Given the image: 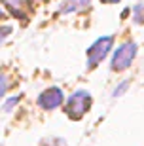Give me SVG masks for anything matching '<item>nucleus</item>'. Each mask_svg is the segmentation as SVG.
I'll list each match as a JSON object with an SVG mask.
<instances>
[{"mask_svg":"<svg viewBox=\"0 0 144 146\" xmlns=\"http://www.w3.org/2000/svg\"><path fill=\"white\" fill-rule=\"evenodd\" d=\"M135 55H137V44H133V42L121 44V46L117 48V51L114 53L112 70H125V68L131 65V61L135 59Z\"/></svg>","mask_w":144,"mask_h":146,"instance_id":"nucleus-1","label":"nucleus"},{"mask_svg":"<svg viewBox=\"0 0 144 146\" xmlns=\"http://www.w3.org/2000/svg\"><path fill=\"white\" fill-rule=\"evenodd\" d=\"M6 89H8V82H6V78L2 74H0V97L6 93Z\"/></svg>","mask_w":144,"mask_h":146,"instance_id":"nucleus-7","label":"nucleus"},{"mask_svg":"<svg viewBox=\"0 0 144 146\" xmlns=\"http://www.w3.org/2000/svg\"><path fill=\"white\" fill-rule=\"evenodd\" d=\"M101 2H104V4H116V2H119V0H101Z\"/></svg>","mask_w":144,"mask_h":146,"instance_id":"nucleus-9","label":"nucleus"},{"mask_svg":"<svg viewBox=\"0 0 144 146\" xmlns=\"http://www.w3.org/2000/svg\"><path fill=\"white\" fill-rule=\"evenodd\" d=\"M142 19H144V8L142 6H137V8H135V21L142 23Z\"/></svg>","mask_w":144,"mask_h":146,"instance_id":"nucleus-6","label":"nucleus"},{"mask_svg":"<svg viewBox=\"0 0 144 146\" xmlns=\"http://www.w3.org/2000/svg\"><path fill=\"white\" fill-rule=\"evenodd\" d=\"M89 103H91V97L87 91H76L72 97L68 99V106H66V112H68L70 118L74 119H80L86 110L89 108Z\"/></svg>","mask_w":144,"mask_h":146,"instance_id":"nucleus-3","label":"nucleus"},{"mask_svg":"<svg viewBox=\"0 0 144 146\" xmlns=\"http://www.w3.org/2000/svg\"><path fill=\"white\" fill-rule=\"evenodd\" d=\"M112 42H114L112 36H104V38H99V40L87 49V65H89L91 68L106 57V53L110 51V48H112Z\"/></svg>","mask_w":144,"mask_h":146,"instance_id":"nucleus-2","label":"nucleus"},{"mask_svg":"<svg viewBox=\"0 0 144 146\" xmlns=\"http://www.w3.org/2000/svg\"><path fill=\"white\" fill-rule=\"evenodd\" d=\"M40 106L46 110H51V108H57L59 104L63 103V91L59 87H49L40 95Z\"/></svg>","mask_w":144,"mask_h":146,"instance_id":"nucleus-4","label":"nucleus"},{"mask_svg":"<svg viewBox=\"0 0 144 146\" xmlns=\"http://www.w3.org/2000/svg\"><path fill=\"white\" fill-rule=\"evenodd\" d=\"M89 4V0H66L64 8L61 10V13H70V11H76V10H82Z\"/></svg>","mask_w":144,"mask_h":146,"instance_id":"nucleus-5","label":"nucleus"},{"mask_svg":"<svg viewBox=\"0 0 144 146\" xmlns=\"http://www.w3.org/2000/svg\"><path fill=\"white\" fill-rule=\"evenodd\" d=\"M127 86H129L127 82H123L121 86H119V87H117V89H116V91H114V97H119V95H121V93L125 91V89H127Z\"/></svg>","mask_w":144,"mask_h":146,"instance_id":"nucleus-8","label":"nucleus"}]
</instances>
